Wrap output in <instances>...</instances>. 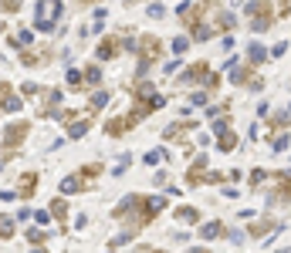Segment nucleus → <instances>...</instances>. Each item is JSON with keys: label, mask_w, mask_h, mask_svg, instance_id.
<instances>
[{"label": "nucleus", "mask_w": 291, "mask_h": 253, "mask_svg": "<svg viewBox=\"0 0 291 253\" xmlns=\"http://www.w3.org/2000/svg\"><path fill=\"white\" fill-rule=\"evenodd\" d=\"M34 27L37 31H55V20L61 17V0H37L34 7Z\"/></svg>", "instance_id": "f257e3e1"}, {"label": "nucleus", "mask_w": 291, "mask_h": 253, "mask_svg": "<svg viewBox=\"0 0 291 253\" xmlns=\"http://www.w3.org/2000/svg\"><path fill=\"white\" fill-rule=\"evenodd\" d=\"M247 17H251V27L254 31H268L271 20H274V10L264 0H254V3H247Z\"/></svg>", "instance_id": "f03ea898"}, {"label": "nucleus", "mask_w": 291, "mask_h": 253, "mask_svg": "<svg viewBox=\"0 0 291 253\" xmlns=\"http://www.w3.org/2000/svg\"><path fill=\"white\" fill-rule=\"evenodd\" d=\"M163 206H166V199H163V196H146V199H143V216H139V223H149V219H152Z\"/></svg>", "instance_id": "7ed1b4c3"}, {"label": "nucleus", "mask_w": 291, "mask_h": 253, "mask_svg": "<svg viewBox=\"0 0 291 253\" xmlns=\"http://www.w3.org/2000/svg\"><path fill=\"white\" fill-rule=\"evenodd\" d=\"M200 236H203V240H217V236H223V223H220V219L203 223V226H200Z\"/></svg>", "instance_id": "20e7f679"}, {"label": "nucleus", "mask_w": 291, "mask_h": 253, "mask_svg": "<svg viewBox=\"0 0 291 253\" xmlns=\"http://www.w3.org/2000/svg\"><path fill=\"white\" fill-rule=\"evenodd\" d=\"M24 132H27V125L20 122V125H10L7 132H3V145H17L20 138H24Z\"/></svg>", "instance_id": "39448f33"}, {"label": "nucleus", "mask_w": 291, "mask_h": 253, "mask_svg": "<svg viewBox=\"0 0 291 253\" xmlns=\"http://www.w3.org/2000/svg\"><path fill=\"white\" fill-rule=\"evenodd\" d=\"M217 138H220V152H234V149H237V135H234L230 128L217 132Z\"/></svg>", "instance_id": "423d86ee"}, {"label": "nucleus", "mask_w": 291, "mask_h": 253, "mask_svg": "<svg viewBox=\"0 0 291 253\" xmlns=\"http://www.w3.org/2000/svg\"><path fill=\"white\" fill-rule=\"evenodd\" d=\"M176 219H183V223H197V219H200V209H197V206H180V209H176Z\"/></svg>", "instance_id": "0eeeda50"}, {"label": "nucleus", "mask_w": 291, "mask_h": 253, "mask_svg": "<svg viewBox=\"0 0 291 253\" xmlns=\"http://www.w3.org/2000/svg\"><path fill=\"white\" fill-rule=\"evenodd\" d=\"M58 189L65 192V196H72V192L81 189V179H78V176H68V179H61V186H58Z\"/></svg>", "instance_id": "6e6552de"}, {"label": "nucleus", "mask_w": 291, "mask_h": 253, "mask_svg": "<svg viewBox=\"0 0 291 253\" xmlns=\"http://www.w3.org/2000/svg\"><path fill=\"white\" fill-rule=\"evenodd\" d=\"M247 58H251V64H264V58H268V51H264L261 44H251V48H247Z\"/></svg>", "instance_id": "1a4fd4ad"}, {"label": "nucleus", "mask_w": 291, "mask_h": 253, "mask_svg": "<svg viewBox=\"0 0 291 253\" xmlns=\"http://www.w3.org/2000/svg\"><path fill=\"white\" fill-rule=\"evenodd\" d=\"M115 51H119L115 41H102V44H98V58H102V61H105V58H115Z\"/></svg>", "instance_id": "9d476101"}, {"label": "nucleus", "mask_w": 291, "mask_h": 253, "mask_svg": "<svg viewBox=\"0 0 291 253\" xmlns=\"http://www.w3.org/2000/svg\"><path fill=\"white\" fill-rule=\"evenodd\" d=\"M210 34H214V31H210L207 24H197V27H193V41H210Z\"/></svg>", "instance_id": "9b49d317"}, {"label": "nucleus", "mask_w": 291, "mask_h": 253, "mask_svg": "<svg viewBox=\"0 0 291 253\" xmlns=\"http://www.w3.org/2000/svg\"><path fill=\"white\" fill-rule=\"evenodd\" d=\"M0 236H3V240H10V236H14V219L0 216Z\"/></svg>", "instance_id": "f8f14e48"}, {"label": "nucleus", "mask_w": 291, "mask_h": 253, "mask_svg": "<svg viewBox=\"0 0 291 253\" xmlns=\"http://www.w3.org/2000/svg\"><path fill=\"white\" fill-rule=\"evenodd\" d=\"M85 132H88V122H74V125L68 128V138H81Z\"/></svg>", "instance_id": "ddd939ff"}, {"label": "nucleus", "mask_w": 291, "mask_h": 253, "mask_svg": "<svg viewBox=\"0 0 291 253\" xmlns=\"http://www.w3.org/2000/svg\"><path fill=\"white\" fill-rule=\"evenodd\" d=\"M85 81H88V84H98V81H102V67H88V71H85Z\"/></svg>", "instance_id": "4468645a"}, {"label": "nucleus", "mask_w": 291, "mask_h": 253, "mask_svg": "<svg viewBox=\"0 0 291 253\" xmlns=\"http://www.w3.org/2000/svg\"><path fill=\"white\" fill-rule=\"evenodd\" d=\"M230 81H234V84H244V81H247V71H244V67H230Z\"/></svg>", "instance_id": "2eb2a0df"}, {"label": "nucleus", "mask_w": 291, "mask_h": 253, "mask_svg": "<svg viewBox=\"0 0 291 253\" xmlns=\"http://www.w3.org/2000/svg\"><path fill=\"white\" fill-rule=\"evenodd\" d=\"M31 41H34V34H31V31H20V34L14 37V44H17V48H24V44H31Z\"/></svg>", "instance_id": "dca6fc26"}, {"label": "nucleus", "mask_w": 291, "mask_h": 253, "mask_svg": "<svg viewBox=\"0 0 291 253\" xmlns=\"http://www.w3.org/2000/svg\"><path fill=\"white\" fill-rule=\"evenodd\" d=\"M17 108H20V98L7 95V98H3V112H17Z\"/></svg>", "instance_id": "f3484780"}, {"label": "nucleus", "mask_w": 291, "mask_h": 253, "mask_svg": "<svg viewBox=\"0 0 291 253\" xmlns=\"http://www.w3.org/2000/svg\"><path fill=\"white\" fill-rule=\"evenodd\" d=\"M271 149H274V152H285V149H288V135H278V138H271Z\"/></svg>", "instance_id": "a211bd4d"}, {"label": "nucleus", "mask_w": 291, "mask_h": 253, "mask_svg": "<svg viewBox=\"0 0 291 253\" xmlns=\"http://www.w3.org/2000/svg\"><path fill=\"white\" fill-rule=\"evenodd\" d=\"M186 48H190V41H186V37H173V51H176V54H183Z\"/></svg>", "instance_id": "6ab92c4d"}, {"label": "nucleus", "mask_w": 291, "mask_h": 253, "mask_svg": "<svg viewBox=\"0 0 291 253\" xmlns=\"http://www.w3.org/2000/svg\"><path fill=\"white\" fill-rule=\"evenodd\" d=\"M91 105H95V108H102V105H109V91H98V95L91 98Z\"/></svg>", "instance_id": "aec40b11"}, {"label": "nucleus", "mask_w": 291, "mask_h": 253, "mask_svg": "<svg viewBox=\"0 0 291 253\" xmlns=\"http://www.w3.org/2000/svg\"><path fill=\"white\" fill-rule=\"evenodd\" d=\"M220 27L230 31V27H234V14H220Z\"/></svg>", "instance_id": "412c9836"}, {"label": "nucleus", "mask_w": 291, "mask_h": 253, "mask_svg": "<svg viewBox=\"0 0 291 253\" xmlns=\"http://www.w3.org/2000/svg\"><path fill=\"white\" fill-rule=\"evenodd\" d=\"M190 101H193V105H207V91H193Z\"/></svg>", "instance_id": "4be33fe9"}, {"label": "nucleus", "mask_w": 291, "mask_h": 253, "mask_svg": "<svg viewBox=\"0 0 291 253\" xmlns=\"http://www.w3.org/2000/svg\"><path fill=\"white\" fill-rule=\"evenodd\" d=\"M27 240H31V243H41L44 233H41V230H27Z\"/></svg>", "instance_id": "5701e85b"}, {"label": "nucleus", "mask_w": 291, "mask_h": 253, "mask_svg": "<svg viewBox=\"0 0 291 253\" xmlns=\"http://www.w3.org/2000/svg\"><path fill=\"white\" fill-rule=\"evenodd\" d=\"M180 64H183V61H169V64H163V71H166V74H176V71H180Z\"/></svg>", "instance_id": "b1692460"}, {"label": "nucleus", "mask_w": 291, "mask_h": 253, "mask_svg": "<svg viewBox=\"0 0 291 253\" xmlns=\"http://www.w3.org/2000/svg\"><path fill=\"white\" fill-rule=\"evenodd\" d=\"M163 14H166V10H163V7H159V3H152V7H149V17H156V20H159V17H163Z\"/></svg>", "instance_id": "393cba45"}, {"label": "nucleus", "mask_w": 291, "mask_h": 253, "mask_svg": "<svg viewBox=\"0 0 291 253\" xmlns=\"http://www.w3.org/2000/svg\"><path fill=\"white\" fill-rule=\"evenodd\" d=\"M285 51H288V44H274V48H271V58H281Z\"/></svg>", "instance_id": "a878e982"}, {"label": "nucleus", "mask_w": 291, "mask_h": 253, "mask_svg": "<svg viewBox=\"0 0 291 253\" xmlns=\"http://www.w3.org/2000/svg\"><path fill=\"white\" fill-rule=\"evenodd\" d=\"M68 84H81V71H68Z\"/></svg>", "instance_id": "bb28decb"}, {"label": "nucleus", "mask_w": 291, "mask_h": 253, "mask_svg": "<svg viewBox=\"0 0 291 253\" xmlns=\"http://www.w3.org/2000/svg\"><path fill=\"white\" fill-rule=\"evenodd\" d=\"M159 159H163V152H149V155H146V162H149V166H156Z\"/></svg>", "instance_id": "cd10ccee"}, {"label": "nucleus", "mask_w": 291, "mask_h": 253, "mask_svg": "<svg viewBox=\"0 0 291 253\" xmlns=\"http://www.w3.org/2000/svg\"><path fill=\"white\" fill-rule=\"evenodd\" d=\"M251 183L257 186V183H264V169H254V176H251Z\"/></svg>", "instance_id": "c85d7f7f"}, {"label": "nucleus", "mask_w": 291, "mask_h": 253, "mask_svg": "<svg viewBox=\"0 0 291 253\" xmlns=\"http://www.w3.org/2000/svg\"><path fill=\"white\" fill-rule=\"evenodd\" d=\"M190 253H210V250H203V247H197V250H190Z\"/></svg>", "instance_id": "c756f323"}, {"label": "nucleus", "mask_w": 291, "mask_h": 253, "mask_svg": "<svg viewBox=\"0 0 291 253\" xmlns=\"http://www.w3.org/2000/svg\"><path fill=\"white\" fill-rule=\"evenodd\" d=\"M0 169H3V159H0Z\"/></svg>", "instance_id": "7c9ffc66"}, {"label": "nucleus", "mask_w": 291, "mask_h": 253, "mask_svg": "<svg viewBox=\"0 0 291 253\" xmlns=\"http://www.w3.org/2000/svg\"><path fill=\"white\" fill-rule=\"evenodd\" d=\"M34 253H44V250H34Z\"/></svg>", "instance_id": "2f4dec72"}, {"label": "nucleus", "mask_w": 291, "mask_h": 253, "mask_svg": "<svg viewBox=\"0 0 291 253\" xmlns=\"http://www.w3.org/2000/svg\"><path fill=\"white\" fill-rule=\"evenodd\" d=\"M126 3H129V0H126Z\"/></svg>", "instance_id": "473e14b6"}, {"label": "nucleus", "mask_w": 291, "mask_h": 253, "mask_svg": "<svg viewBox=\"0 0 291 253\" xmlns=\"http://www.w3.org/2000/svg\"><path fill=\"white\" fill-rule=\"evenodd\" d=\"M288 112H291V108H288Z\"/></svg>", "instance_id": "72a5a7b5"}]
</instances>
